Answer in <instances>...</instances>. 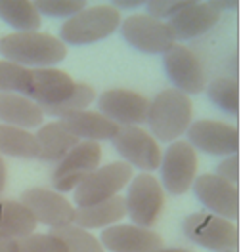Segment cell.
<instances>
[{"mask_svg": "<svg viewBox=\"0 0 241 252\" xmlns=\"http://www.w3.org/2000/svg\"><path fill=\"white\" fill-rule=\"evenodd\" d=\"M210 6L216 10V12H220V10H234V8H238V2H224V0H210L209 2Z\"/></svg>", "mask_w": 241, "mask_h": 252, "instance_id": "cell-36", "label": "cell"}, {"mask_svg": "<svg viewBox=\"0 0 241 252\" xmlns=\"http://www.w3.org/2000/svg\"><path fill=\"white\" fill-rule=\"evenodd\" d=\"M163 65L176 90L186 95L201 94L207 88V73L203 62L192 48L184 44L171 46L163 54Z\"/></svg>", "mask_w": 241, "mask_h": 252, "instance_id": "cell-11", "label": "cell"}, {"mask_svg": "<svg viewBox=\"0 0 241 252\" xmlns=\"http://www.w3.org/2000/svg\"><path fill=\"white\" fill-rule=\"evenodd\" d=\"M34 6L40 16L44 14L48 17L69 19L86 8V2L84 0H38V2H34Z\"/></svg>", "mask_w": 241, "mask_h": 252, "instance_id": "cell-31", "label": "cell"}, {"mask_svg": "<svg viewBox=\"0 0 241 252\" xmlns=\"http://www.w3.org/2000/svg\"><path fill=\"white\" fill-rule=\"evenodd\" d=\"M186 4L188 0H151V2H145V8H147V16L155 17L159 21H165V19L171 21Z\"/></svg>", "mask_w": 241, "mask_h": 252, "instance_id": "cell-32", "label": "cell"}, {"mask_svg": "<svg viewBox=\"0 0 241 252\" xmlns=\"http://www.w3.org/2000/svg\"><path fill=\"white\" fill-rule=\"evenodd\" d=\"M132 166L127 162H109L103 166H98L84 182H80L75 189V203L79 208L92 206L102 201H107L115 195H119L132 180Z\"/></svg>", "mask_w": 241, "mask_h": 252, "instance_id": "cell-7", "label": "cell"}, {"mask_svg": "<svg viewBox=\"0 0 241 252\" xmlns=\"http://www.w3.org/2000/svg\"><path fill=\"white\" fill-rule=\"evenodd\" d=\"M222 252H238V251H222Z\"/></svg>", "mask_w": 241, "mask_h": 252, "instance_id": "cell-39", "label": "cell"}, {"mask_svg": "<svg viewBox=\"0 0 241 252\" xmlns=\"http://www.w3.org/2000/svg\"><path fill=\"white\" fill-rule=\"evenodd\" d=\"M216 174H218L220 178H224L226 182L238 186V182H240V157H238V155H228V157L218 164Z\"/></svg>", "mask_w": 241, "mask_h": 252, "instance_id": "cell-33", "label": "cell"}, {"mask_svg": "<svg viewBox=\"0 0 241 252\" xmlns=\"http://www.w3.org/2000/svg\"><path fill=\"white\" fill-rule=\"evenodd\" d=\"M125 206L132 223L153 227L165 208V189L161 182L147 172L132 176L125 197Z\"/></svg>", "mask_w": 241, "mask_h": 252, "instance_id": "cell-4", "label": "cell"}, {"mask_svg": "<svg viewBox=\"0 0 241 252\" xmlns=\"http://www.w3.org/2000/svg\"><path fill=\"white\" fill-rule=\"evenodd\" d=\"M44 111L38 103H34L23 94L0 92V123L17 126L23 130H31L42 126Z\"/></svg>", "mask_w": 241, "mask_h": 252, "instance_id": "cell-19", "label": "cell"}, {"mask_svg": "<svg viewBox=\"0 0 241 252\" xmlns=\"http://www.w3.org/2000/svg\"><path fill=\"white\" fill-rule=\"evenodd\" d=\"M0 17L17 32L38 31L42 25V16L29 0H0Z\"/></svg>", "mask_w": 241, "mask_h": 252, "instance_id": "cell-25", "label": "cell"}, {"mask_svg": "<svg viewBox=\"0 0 241 252\" xmlns=\"http://www.w3.org/2000/svg\"><path fill=\"white\" fill-rule=\"evenodd\" d=\"M52 233L64 241L67 252H105L96 235H92L88 229H82L75 223L60 229H52Z\"/></svg>", "mask_w": 241, "mask_h": 252, "instance_id": "cell-27", "label": "cell"}, {"mask_svg": "<svg viewBox=\"0 0 241 252\" xmlns=\"http://www.w3.org/2000/svg\"><path fill=\"white\" fill-rule=\"evenodd\" d=\"M111 6L115 10H136V8L145 6V2H142V0H134V2H130V0H113Z\"/></svg>", "mask_w": 241, "mask_h": 252, "instance_id": "cell-34", "label": "cell"}, {"mask_svg": "<svg viewBox=\"0 0 241 252\" xmlns=\"http://www.w3.org/2000/svg\"><path fill=\"white\" fill-rule=\"evenodd\" d=\"M60 121H64V125L80 142H105V140H113L115 134L119 132V125L103 117L100 111L84 109L79 113L65 115Z\"/></svg>", "mask_w": 241, "mask_h": 252, "instance_id": "cell-20", "label": "cell"}, {"mask_svg": "<svg viewBox=\"0 0 241 252\" xmlns=\"http://www.w3.org/2000/svg\"><path fill=\"white\" fill-rule=\"evenodd\" d=\"M34 138L38 143V158L44 162H60L80 142L64 125V121H54L48 125H42L34 134Z\"/></svg>", "mask_w": 241, "mask_h": 252, "instance_id": "cell-21", "label": "cell"}, {"mask_svg": "<svg viewBox=\"0 0 241 252\" xmlns=\"http://www.w3.org/2000/svg\"><path fill=\"white\" fill-rule=\"evenodd\" d=\"M149 99L145 95L113 88L98 97V111L119 126H142L147 119Z\"/></svg>", "mask_w": 241, "mask_h": 252, "instance_id": "cell-15", "label": "cell"}, {"mask_svg": "<svg viewBox=\"0 0 241 252\" xmlns=\"http://www.w3.org/2000/svg\"><path fill=\"white\" fill-rule=\"evenodd\" d=\"M17 239L0 233V252H17Z\"/></svg>", "mask_w": 241, "mask_h": 252, "instance_id": "cell-35", "label": "cell"}, {"mask_svg": "<svg viewBox=\"0 0 241 252\" xmlns=\"http://www.w3.org/2000/svg\"><path fill=\"white\" fill-rule=\"evenodd\" d=\"M127 216V206L125 199L121 195H115L107 201H102L92 206H82L77 208L75 214V225L82 229H105L123 220Z\"/></svg>", "mask_w": 241, "mask_h": 252, "instance_id": "cell-22", "label": "cell"}, {"mask_svg": "<svg viewBox=\"0 0 241 252\" xmlns=\"http://www.w3.org/2000/svg\"><path fill=\"white\" fill-rule=\"evenodd\" d=\"M184 235L192 243L214 252L236 251L240 243L238 225L212 212H193L184 220Z\"/></svg>", "mask_w": 241, "mask_h": 252, "instance_id": "cell-5", "label": "cell"}, {"mask_svg": "<svg viewBox=\"0 0 241 252\" xmlns=\"http://www.w3.org/2000/svg\"><path fill=\"white\" fill-rule=\"evenodd\" d=\"M218 19L220 12H216L209 2L188 0V4L167 23L172 29L176 40H192L209 32L218 23Z\"/></svg>", "mask_w": 241, "mask_h": 252, "instance_id": "cell-18", "label": "cell"}, {"mask_svg": "<svg viewBox=\"0 0 241 252\" xmlns=\"http://www.w3.org/2000/svg\"><path fill=\"white\" fill-rule=\"evenodd\" d=\"M98 239L109 252H153L163 247V237L157 231L136 223H115Z\"/></svg>", "mask_w": 241, "mask_h": 252, "instance_id": "cell-16", "label": "cell"}, {"mask_svg": "<svg viewBox=\"0 0 241 252\" xmlns=\"http://www.w3.org/2000/svg\"><path fill=\"white\" fill-rule=\"evenodd\" d=\"M102 162V147L96 142H79L65 155L52 174V186L60 193L75 191Z\"/></svg>", "mask_w": 241, "mask_h": 252, "instance_id": "cell-10", "label": "cell"}, {"mask_svg": "<svg viewBox=\"0 0 241 252\" xmlns=\"http://www.w3.org/2000/svg\"><path fill=\"white\" fill-rule=\"evenodd\" d=\"M119 29L130 46L144 54H165L176 44V36L169 23L147 14H132L121 21Z\"/></svg>", "mask_w": 241, "mask_h": 252, "instance_id": "cell-8", "label": "cell"}, {"mask_svg": "<svg viewBox=\"0 0 241 252\" xmlns=\"http://www.w3.org/2000/svg\"><path fill=\"white\" fill-rule=\"evenodd\" d=\"M121 12L109 6H92L65 19L60 29V40L64 44L86 46L100 42L121 27Z\"/></svg>", "mask_w": 241, "mask_h": 252, "instance_id": "cell-3", "label": "cell"}, {"mask_svg": "<svg viewBox=\"0 0 241 252\" xmlns=\"http://www.w3.org/2000/svg\"><path fill=\"white\" fill-rule=\"evenodd\" d=\"M197 201L216 216L236 221L240 218V191L238 186L226 182L218 174H201L193 182Z\"/></svg>", "mask_w": 241, "mask_h": 252, "instance_id": "cell-14", "label": "cell"}, {"mask_svg": "<svg viewBox=\"0 0 241 252\" xmlns=\"http://www.w3.org/2000/svg\"><path fill=\"white\" fill-rule=\"evenodd\" d=\"M0 155L16 158H38V143L34 134L17 126L0 123Z\"/></svg>", "mask_w": 241, "mask_h": 252, "instance_id": "cell-24", "label": "cell"}, {"mask_svg": "<svg viewBox=\"0 0 241 252\" xmlns=\"http://www.w3.org/2000/svg\"><path fill=\"white\" fill-rule=\"evenodd\" d=\"M149 134L163 143L176 142L193 123V103L190 95L176 88H167L149 101L147 119Z\"/></svg>", "mask_w": 241, "mask_h": 252, "instance_id": "cell-2", "label": "cell"}, {"mask_svg": "<svg viewBox=\"0 0 241 252\" xmlns=\"http://www.w3.org/2000/svg\"><path fill=\"white\" fill-rule=\"evenodd\" d=\"M96 99V92L92 86L84 84V82H77L75 86V92L69 95L65 101H62L60 105H54L44 109V113H48L52 117H65V115H71V113H79V111L88 109L90 103H94Z\"/></svg>", "mask_w": 241, "mask_h": 252, "instance_id": "cell-29", "label": "cell"}, {"mask_svg": "<svg viewBox=\"0 0 241 252\" xmlns=\"http://www.w3.org/2000/svg\"><path fill=\"white\" fill-rule=\"evenodd\" d=\"M17 252H67L65 243L50 233H31V235L17 239Z\"/></svg>", "mask_w": 241, "mask_h": 252, "instance_id": "cell-30", "label": "cell"}, {"mask_svg": "<svg viewBox=\"0 0 241 252\" xmlns=\"http://www.w3.org/2000/svg\"><path fill=\"white\" fill-rule=\"evenodd\" d=\"M153 252H193L190 251V249H180V247H174V249H165V247H161V249H157V251Z\"/></svg>", "mask_w": 241, "mask_h": 252, "instance_id": "cell-38", "label": "cell"}, {"mask_svg": "<svg viewBox=\"0 0 241 252\" xmlns=\"http://www.w3.org/2000/svg\"><path fill=\"white\" fill-rule=\"evenodd\" d=\"M6 180H8V168H6V162H4V157L0 155V197L6 189Z\"/></svg>", "mask_w": 241, "mask_h": 252, "instance_id": "cell-37", "label": "cell"}, {"mask_svg": "<svg viewBox=\"0 0 241 252\" xmlns=\"http://www.w3.org/2000/svg\"><path fill=\"white\" fill-rule=\"evenodd\" d=\"M36 220L21 201L0 199V233L12 239H23L36 229Z\"/></svg>", "mask_w": 241, "mask_h": 252, "instance_id": "cell-23", "label": "cell"}, {"mask_svg": "<svg viewBox=\"0 0 241 252\" xmlns=\"http://www.w3.org/2000/svg\"><path fill=\"white\" fill-rule=\"evenodd\" d=\"M197 151L184 140L169 143L161 155V186L171 195H184L197 178Z\"/></svg>", "mask_w": 241, "mask_h": 252, "instance_id": "cell-6", "label": "cell"}, {"mask_svg": "<svg viewBox=\"0 0 241 252\" xmlns=\"http://www.w3.org/2000/svg\"><path fill=\"white\" fill-rule=\"evenodd\" d=\"M77 82L65 71L46 67V69H31V82L23 95H27L34 103H38L42 111L60 105L75 92Z\"/></svg>", "mask_w": 241, "mask_h": 252, "instance_id": "cell-17", "label": "cell"}, {"mask_svg": "<svg viewBox=\"0 0 241 252\" xmlns=\"http://www.w3.org/2000/svg\"><path fill=\"white\" fill-rule=\"evenodd\" d=\"M207 94L210 101L228 115H240V86L234 79H214L207 84Z\"/></svg>", "mask_w": 241, "mask_h": 252, "instance_id": "cell-26", "label": "cell"}, {"mask_svg": "<svg viewBox=\"0 0 241 252\" xmlns=\"http://www.w3.org/2000/svg\"><path fill=\"white\" fill-rule=\"evenodd\" d=\"M188 143L195 151H203L214 157H228L238 155L240 149V132L232 125L220 121L201 119L190 125L186 130Z\"/></svg>", "mask_w": 241, "mask_h": 252, "instance_id": "cell-13", "label": "cell"}, {"mask_svg": "<svg viewBox=\"0 0 241 252\" xmlns=\"http://www.w3.org/2000/svg\"><path fill=\"white\" fill-rule=\"evenodd\" d=\"M31 82V69L8 60H0V92L25 94Z\"/></svg>", "mask_w": 241, "mask_h": 252, "instance_id": "cell-28", "label": "cell"}, {"mask_svg": "<svg viewBox=\"0 0 241 252\" xmlns=\"http://www.w3.org/2000/svg\"><path fill=\"white\" fill-rule=\"evenodd\" d=\"M0 54L25 69H46L64 62L67 46L50 32H12L0 40Z\"/></svg>", "mask_w": 241, "mask_h": 252, "instance_id": "cell-1", "label": "cell"}, {"mask_svg": "<svg viewBox=\"0 0 241 252\" xmlns=\"http://www.w3.org/2000/svg\"><path fill=\"white\" fill-rule=\"evenodd\" d=\"M19 201L31 210L36 223L48 225L50 229H60V227L75 223L77 208L65 199L64 193H60L56 189H27Z\"/></svg>", "mask_w": 241, "mask_h": 252, "instance_id": "cell-12", "label": "cell"}, {"mask_svg": "<svg viewBox=\"0 0 241 252\" xmlns=\"http://www.w3.org/2000/svg\"><path fill=\"white\" fill-rule=\"evenodd\" d=\"M117 153L132 168L142 172H153L161 164L159 142L142 126H119V132L111 140Z\"/></svg>", "mask_w": 241, "mask_h": 252, "instance_id": "cell-9", "label": "cell"}]
</instances>
